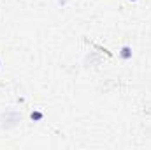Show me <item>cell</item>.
Wrapping results in <instances>:
<instances>
[{
	"label": "cell",
	"instance_id": "cell-1",
	"mask_svg": "<svg viewBox=\"0 0 151 150\" xmlns=\"http://www.w3.org/2000/svg\"><path fill=\"white\" fill-rule=\"evenodd\" d=\"M119 57H121L123 60H130V58H132V48H130V46H123L121 51H119Z\"/></svg>",
	"mask_w": 151,
	"mask_h": 150
},
{
	"label": "cell",
	"instance_id": "cell-2",
	"mask_svg": "<svg viewBox=\"0 0 151 150\" xmlns=\"http://www.w3.org/2000/svg\"><path fill=\"white\" fill-rule=\"evenodd\" d=\"M30 117H32V120H35V122H39V120H42V117H44V115H42L40 111H34L32 115H30Z\"/></svg>",
	"mask_w": 151,
	"mask_h": 150
},
{
	"label": "cell",
	"instance_id": "cell-3",
	"mask_svg": "<svg viewBox=\"0 0 151 150\" xmlns=\"http://www.w3.org/2000/svg\"><path fill=\"white\" fill-rule=\"evenodd\" d=\"M132 2H135V0H132Z\"/></svg>",
	"mask_w": 151,
	"mask_h": 150
}]
</instances>
